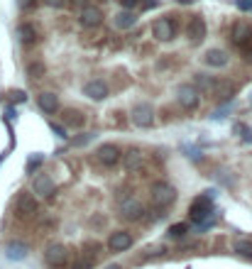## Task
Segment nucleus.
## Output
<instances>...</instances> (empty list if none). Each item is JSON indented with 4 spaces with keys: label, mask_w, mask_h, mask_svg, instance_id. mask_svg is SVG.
I'll return each mask as SVG.
<instances>
[{
    "label": "nucleus",
    "mask_w": 252,
    "mask_h": 269,
    "mask_svg": "<svg viewBox=\"0 0 252 269\" xmlns=\"http://www.w3.org/2000/svg\"><path fill=\"white\" fill-rule=\"evenodd\" d=\"M91 139H93V134H91V133H83L81 137H76V139H73V147H83V144H88Z\"/></svg>",
    "instance_id": "nucleus-30"
},
{
    "label": "nucleus",
    "mask_w": 252,
    "mask_h": 269,
    "mask_svg": "<svg viewBox=\"0 0 252 269\" xmlns=\"http://www.w3.org/2000/svg\"><path fill=\"white\" fill-rule=\"evenodd\" d=\"M78 22L83 25V27H98L101 22H103V10L98 7V5H83L81 7V12H78Z\"/></svg>",
    "instance_id": "nucleus-10"
},
{
    "label": "nucleus",
    "mask_w": 252,
    "mask_h": 269,
    "mask_svg": "<svg viewBox=\"0 0 252 269\" xmlns=\"http://www.w3.org/2000/svg\"><path fill=\"white\" fill-rule=\"evenodd\" d=\"M42 164V154H37V157H30V162H27V174H32V169H37Z\"/></svg>",
    "instance_id": "nucleus-31"
},
{
    "label": "nucleus",
    "mask_w": 252,
    "mask_h": 269,
    "mask_svg": "<svg viewBox=\"0 0 252 269\" xmlns=\"http://www.w3.org/2000/svg\"><path fill=\"white\" fill-rule=\"evenodd\" d=\"M123 164H125L127 171H142L144 169V162H147V157H144V152L142 149H137V147H132V149H127L125 154H123V159H120Z\"/></svg>",
    "instance_id": "nucleus-12"
},
{
    "label": "nucleus",
    "mask_w": 252,
    "mask_h": 269,
    "mask_svg": "<svg viewBox=\"0 0 252 269\" xmlns=\"http://www.w3.org/2000/svg\"><path fill=\"white\" fill-rule=\"evenodd\" d=\"M130 118H132V123H135L137 128H152V123H154V110H152L149 103H137V105H132Z\"/></svg>",
    "instance_id": "nucleus-7"
},
{
    "label": "nucleus",
    "mask_w": 252,
    "mask_h": 269,
    "mask_svg": "<svg viewBox=\"0 0 252 269\" xmlns=\"http://www.w3.org/2000/svg\"><path fill=\"white\" fill-rule=\"evenodd\" d=\"M238 49H240V54H243V59H245V62H252V32H250V37H248V39H245Z\"/></svg>",
    "instance_id": "nucleus-26"
},
{
    "label": "nucleus",
    "mask_w": 252,
    "mask_h": 269,
    "mask_svg": "<svg viewBox=\"0 0 252 269\" xmlns=\"http://www.w3.org/2000/svg\"><path fill=\"white\" fill-rule=\"evenodd\" d=\"M27 73H30L32 78H42V76H44V64H42V62H32V64L27 67Z\"/></svg>",
    "instance_id": "nucleus-27"
},
{
    "label": "nucleus",
    "mask_w": 252,
    "mask_h": 269,
    "mask_svg": "<svg viewBox=\"0 0 252 269\" xmlns=\"http://www.w3.org/2000/svg\"><path fill=\"white\" fill-rule=\"evenodd\" d=\"M64 123H66L69 128H83L86 118H83V113H78V110H64Z\"/></svg>",
    "instance_id": "nucleus-23"
},
{
    "label": "nucleus",
    "mask_w": 252,
    "mask_h": 269,
    "mask_svg": "<svg viewBox=\"0 0 252 269\" xmlns=\"http://www.w3.org/2000/svg\"><path fill=\"white\" fill-rule=\"evenodd\" d=\"M203 64L211 68H223L228 64V54H225L223 49H208V52L203 54Z\"/></svg>",
    "instance_id": "nucleus-17"
},
{
    "label": "nucleus",
    "mask_w": 252,
    "mask_h": 269,
    "mask_svg": "<svg viewBox=\"0 0 252 269\" xmlns=\"http://www.w3.org/2000/svg\"><path fill=\"white\" fill-rule=\"evenodd\" d=\"M83 96L91 98V101H106L108 98V83L101 81V78H93L83 86Z\"/></svg>",
    "instance_id": "nucleus-13"
},
{
    "label": "nucleus",
    "mask_w": 252,
    "mask_h": 269,
    "mask_svg": "<svg viewBox=\"0 0 252 269\" xmlns=\"http://www.w3.org/2000/svg\"><path fill=\"white\" fill-rule=\"evenodd\" d=\"M149 201L154 208H167L177 201V189L169 181H154L149 189Z\"/></svg>",
    "instance_id": "nucleus-1"
},
{
    "label": "nucleus",
    "mask_w": 252,
    "mask_h": 269,
    "mask_svg": "<svg viewBox=\"0 0 252 269\" xmlns=\"http://www.w3.org/2000/svg\"><path fill=\"white\" fill-rule=\"evenodd\" d=\"M96 159H98L103 167H115V164H120L123 152H120V147H118V144L108 142V144H101V147L96 149Z\"/></svg>",
    "instance_id": "nucleus-6"
},
{
    "label": "nucleus",
    "mask_w": 252,
    "mask_h": 269,
    "mask_svg": "<svg viewBox=\"0 0 252 269\" xmlns=\"http://www.w3.org/2000/svg\"><path fill=\"white\" fill-rule=\"evenodd\" d=\"M186 37L191 44H201L206 39V20L203 17H191V22L186 25Z\"/></svg>",
    "instance_id": "nucleus-14"
},
{
    "label": "nucleus",
    "mask_w": 252,
    "mask_h": 269,
    "mask_svg": "<svg viewBox=\"0 0 252 269\" xmlns=\"http://www.w3.org/2000/svg\"><path fill=\"white\" fill-rule=\"evenodd\" d=\"M135 22H137V17H135V12H130V10H123V12H118V15L113 17V25H115L118 30H130Z\"/></svg>",
    "instance_id": "nucleus-20"
},
{
    "label": "nucleus",
    "mask_w": 252,
    "mask_h": 269,
    "mask_svg": "<svg viewBox=\"0 0 252 269\" xmlns=\"http://www.w3.org/2000/svg\"><path fill=\"white\" fill-rule=\"evenodd\" d=\"M235 93H238V86L230 83V81H220V78H218V83H216L213 91H211V96H213L216 101H230Z\"/></svg>",
    "instance_id": "nucleus-16"
},
{
    "label": "nucleus",
    "mask_w": 252,
    "mask_h": 269,
    "mask_svg": "<svg viewBox=\"0 0 252 269\" xmlns=\"http://www.w3.org/2000/svg\"><path fill=\"white\" fill-rule=\"evenodd\" d=\"M106 269H120V265H108Z\"/></svg>",
    "instance_id": "nucleus-37"
},
{
    "label": "nucleus",
    "mask_w": 252,
    "mask_h": 269,
    "mask_svg": "<svg viewBox=\"0 0 252 269\" xmlns=\"http://www.w3.org/2000/svg\"><path fill=\"white\" fill-rule=\"evenodd\" d=\"M152 34H154L159 42L174 39V34H177V20H172V17H159V20L152 25Z\"/></svg>",
    "instance_id": "nucleus-8"
},
{
    "label": "nucleus",
    "mask_w": 252,
    "mask_h": 269,
    "mask_svg": "<svg viewBox=\"0 0 252 269\" xmlns=\"http://www.w3.org/2000/svg\"><path fill=\"white\" fill-rule=\"evenodd\" d=\"M211 210H213V196H211V191L208 194H201V196H196L189 205V215L193 223H206L208 218H211Z\"/></svg>",
    "instance_id": "nucleus-2"
},
{
    "label": "nucleus",
    "mask_w": 252,
    "mask_h": 269,
    "mask_svg": "<svg viewBox=\"0 0 252 269\" xmlns=\"http://www.w3.org/2000/svg\"><path fill=\"white\" fill-rule=\"evenodd\" d=\"M108 247L113 250V252H125L132 247V235L127 233V230H118V233H113L110 237H108Z\"/></svg>",
    "instance_id": "nucleus-15"
},
{
    "label": "nucleus",
    "mask_w": 252,
    "mask_h": 269,
    "mask_svg": "<svg viewBox=\"0 0 252 269\" xmlns=\"http://www.w3.org/2000/svg\"><path fill=\"white\" fill-rule=\"evenodd\" d=\"M177 101H179V105L184 110H196L198 103H201V91L196 86H191V83H181L177 88Z\"/></svg>",
    "instance_id": "nucleus-4"
},
{
    "label": "nucleus",
    "mask_w": 252,
    "mask_h": 269,
    "mask_svg": "<svg viewBox=\"0 0 252 269\" xmlns=\"http://www.w3.org/2000/svg\"><path fill=\"white\" fill-rule=\"evenodd\" d=\"M120 5H123V10H130V12H135L137 7H142V2L144 0H118Z\"/></svg>",
    "instance_id": "nucleus-28"
},
{
    "label": "nucleus",
    "mask_w": 252,
    "mask_h": 269,
    "mask_svg": "<svg viewBox=\"0 0 252 269\" xmlns=\"http://www.w3.org/2000/svg\"><path fill=\"white\" fill-rule=\"evenodd\" d=\"M17 37H20L22 44H35L37 42V30L32 25H20L17 27Z\"/></svg>",
    "instance_id": "nucleus-21"
},
{
    "label": "nucleus",
    "mask_w": 252,
    "mask_h": 269,
    "mask_svg": "<svg viewBox=\"0 0 252 269\" xmlns=\"http://www.w3.org/2000/svg\"><path fill=\"white\" fill-rule=\"evenodd\" d=\"M15 213H17V218H22V220L35 218V215L39 213V203L35 199V194L22 191V194L17 196V201H15Z\"/></svg>",
    "instance_id": "nucleus-3"
},
{
    "label": "nucleus",
    "mask_w": 252,
    "mask_h": 269,
    "mask_svg": "<svg viewBox=\"0 0 252 269\" xmlns=\"http://www.w3.org/2000/svg\"><path fill=\"white\" fill-rule=\"evenodd\" d=\"M44 2H47L49 7H64V5H66V0H44Z\"/></svg>",
    "instance_id": "nucleus-35"
},
{
    "label": "nucleus",
    "mask_w": 252,
    "mask_h": 269,
    "mask_svg": "<svg viewBox=\"0 0 252 269\" xmlns=\"http://www.w3.org/2000/svg\"><path fill=\"white\" fill-rule=\"evenodd\" d=\"M186 233H189V225H186V223H177V225H172V228H169V233H167V235H169V237H174V240H179V237H184Z\"/></svg>",
    "instance_id": "nucleus-25"
},
{
    "label": "nucleus",
    "mask_w": 252,
    "mask_h": 269,
    "mask_svg": "<svg viewBox=\"0 0 252 269\" xmlns=\"http://www.w3.org/2000/svg\"><path fill=\"white\" fill-rule=\"evenodd\" d=\"M120 215L125 218V220H140L142 215H144V205L140 199H135V196H127V199H120Z\"/></svg>",
    "instance_id": "nucleus-9"
},
{
    "label": "nucleus",
    "mask_w": 252,
    "mask_h": 269,
    "mask_svg": "<svg viewBox=\"0 0 252 269\" xmlns=\"http://www.w3.org/2000/svg\"><path fill=\"white\" fill-rule=\"evenodd\" d=\"M5 255H7V260H25V257H27V245H22V242H10V245L5 247Z\"/></svg>",
    "instance_id": "nucleus-22"
},
{
    "label": "nucleus",
    "mask_w": 252,
    "mask_h": 269,
    "mask_svg": "<svg viewBox=\"0 0 252 269\" xmlns=\"http://www.w3.org/2000/svg\"><path fill=\"white\" fill-rule=\"evenodd\" d=\"M35 2H37V0H17V7H20V10H32Z\"/></svg>",
    "instance_id": "nucleus-33"
},
{
    "label": "nucleus",
    "mask_w": 252,
    "mask_h": 269,
    "mask_svg": "<svg viewBox=\"0 0 252 269\" xmlns=\"http://www.w3.org/2000/svg\"><path fill=\"white\" fill-rule=\"evenodd\" d=\"M233 250H235L240 257H250L252 260V242L250 240H235V242H233Z\"/></svg>",
    "instance_id": "nucleus-24"
},
{
    "label": "nucleus",
    "mask_w": 252,
    "mask_h": 269,
    "mask_svg": "<svg viewBox=\"0 0 252 269\" xmlns=\"http://www.w3.org/2000/svg\"><path fill=\"white\" fill-rule=\"evenodd\" d=\"M44 262H47L52 269L66 267V262H69V247H64V245H59V242L47 245V250H44Z\"/></svg>",
    "instance_id": "nucleus-5"
},
{
    "label": "nucleus",
    "mask_w": 252,
    "mask_h": 269,
    "mask_svg": "<svg viewBox=\"0 0 252 269\" xmlns=\"http://www.w3.org/2000/svg\"><path fill=\"white\" fill-rule=\"evenodd\" d=\"M10 96H12V101H17V103H22V101H25V98H27V96H25V93H22V91H12V93H10Z\"/></svg>",
    "instance_id": "nucleus-34"
},
{
    "label": "nucleus",
    "mask_w": 252,
    "mask_h": 269,
    "mask_svg": "<svg viewBox=\"0 0 252 269\" xmlns=\"http://www.w3.org/2000/svg\"><path fill=\"white\" fill-rule=\"evenodd\" d=\"M37 105L44 110V113H57L59 110V98L52 93V91H44L37 96Z\"/></svg>",
    "instance_id": "nucleus-18"
},
{
    "label": "nucleus",
    "mask_w": 252,
    "mask_h": 269,
    "mask_svg": "<svg viewBox=\"0 0 252 269\" xmlns=\"http://www.w3.org/2000/svg\"><path fill=\"white\" fill-rule=\"evenodd\" d=\"M252 27L248 25V22H235V27H233V32H230V39H233V44L235 47H240L248 37H250Z\"/></svg>",
    "instance_id": "nucleus-19"
},
{
    "label": "nucleus",
    "mask_w": 252,
    "mask_h": 269,
    "mask_svg": "<svg viewBox=\"0 0 252 269\" xmlns=\"http://www.w3.org/2000/svg\"><path fill=\"white\" fill-rule=\"evenodd\" d=\"M32 191L42 199H52L57 194V186H54V179L49 174H37L35 181H32Z\"/></svg>",
    "instance_id": "nucleus-11"
},
{
    "label": "nucleus",
    "mask_w": 252,
    "mask_h": 269,
    "mask_svg": "<svg viewBox=\"0 0 252 269\" xmlns=\"http://www.w3.org/2000/svg\"><path fill=\"white\" fill-rule=\"evenodd\" d=\"M52 130H54V134H59V137H66V130L59 128V125H54V123H52Z\"/></svg>",
    "instance_id": "nucleus-36"
},
{
    "label": "nucleus",
    "mask_w": 252,
    "mask_h": 269,
    "mask_svg": "<svg viewBox=\"0 0 252 269\" xmlns=\"http://www.w3.org/2000/svg\"><path fill=\"white\" fill-rule=\"evenodd\" d=\"M71 269H93V260H88V257H86V260H78Z\"/></svg>",
    "instance_id": "nucleus-32"
},
{
    "label": "nucleus",
    "mask_w": 252,
    "mask_h": 269,
    "mask_svg": "<svg viewBox=\"0 0 252 269\" xmlns=\"http://www.w3.org/2000/svg\"><path fill=\"white\" fill-rule=\"evenodd\" d=\"M235 133H240V137H243L245 142H252V130L250 128H245V125L238 123V125H235Z\"/></svg>",
    "instance_id": "nucleus-29"
}]
</instances>
